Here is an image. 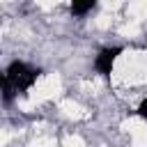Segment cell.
I'll list each match as a JSON object with an SVG mask.
<instances>
[{
	"label": "cell",
	"instance_id": "cell-2",
	"mask_svg": "<svg viewBox=\"0 0 147 147\" xmlns=\"http://www.w3.org/2000/svg\"><path fill=\"white\" fill-rule=\"evenodd\" d=\"M119 53H122V46H106V48H101L96 53V57H94V71L101 74V76H110Z\"/></svg>",
	"mask_w": 147,
	"mask_h": 147
},
{
	"label": "cell",
	"instance_id": "cell-3",
	"mask_svg": "<svg viewBox=\"0 0 147 147\" xmlns=\"http://www.w3.org/2000/svg\"><path fill=\"white\" fill-rule=\"evenodd\" d=\"M96 7L94 0H87V2H71V14L74 16H85L87 11H92Z\"/></svg>",
	"mask_w": 147,
	"mask_h": 147
},
{
	"label": "cell",
	"instance_id": "cell-1",
	"mask_svg": "<svg viewBox=\"0 0 147 147\" xmlns=\"http://www.w3.org/2000/svg\"><path fill=\"white\" fill-rule=\"evenodd\" d=\"M5 76H7V80L14 85L16 92H28V90L37 83L39 69L25 64L23 60H14V62H9V67L5 69Z\"/></svg>",
	"mask_w": 147,
	"mask_h": 147
},
{
	"label": "cell",
	"instance_id": "cell-4",
	"mask_svg": "<svg viewBox=\"0 0 147 147\" xmlns=\"http://www.w3.org/2000/svg\"><path fill=\"white\" fill-rule=\"evenodd\" d=\"M138 115H140V117H147V96L140 101V106H138Z\"/></svg>",
	"mask_w": 147,
	"mask_h": 147
}]
</instances>
